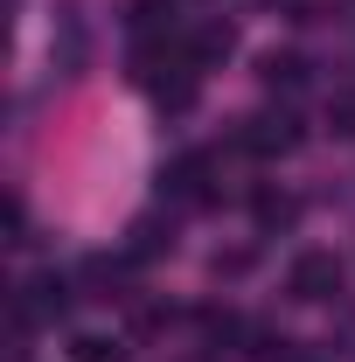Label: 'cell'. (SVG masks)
Wrapping results in <instances>:
<instances>
[{
    "mask_svg": "<svg viewBox=\"0 0 355 362\" xmlns=\"http://www.w3.org/2000/svg\"><path fill=\"white\" fill-rule=\"evenodd\" d=\"M286 286H293V300H327L342 286V258L334 251H300L293 272H286Z\"/></svg>",
    "mask_w": 355,
    "mask_h": 362,
    "instance_id": "6da1fadb",
    "label": "cell"
},
{
    "mask_svg": "<svg viewBox=\"0 0 355 362\" xmlns=\"http://www.w3.org/2000/svg\"><path fill=\"white\" fill-rule=\"evenodd\" d=\"M77 362H126V349L105 341V334H84V341H77Z\"/></svg>",
    "mask_w": 355,
    "mask_h": 362,
    "instance_id": "8992f818",
    "label": "cell"
},
{
    "mask_svg": "<svg viewBox=\"0 0 355 362\" xmlns=\"http://www.w3.org/2000/svg\"><path fill=\"white\" fill-rule=\"evenodd\" d=\"M293 119H286V112H279V119H251V126H244V146H251V153H286V146H293Z\"/></svg>",
    "mask_w": 355,
    "mask_h": 362,
    "instance_id": "3957f363",
    "label": "cell"
},
{
    "mask_svg": "<svg viewBox=\"0 0 355 362\" xmlns=\"http://www.w3.org/2000/svg\"><path fill=\"white\" fill-rule=\"evenodd\" d=\"M63 307H70V286L49 272V279H35V286H28V300L14 307V320H21V327H28V320H56Z\"/></svg>",
    "mask_w": 355,
    "mask_h": 362,
    "instance_id": "7a4b0ae2",
    "label": "cell"
},
{
    "mask_svg": "<svg viewBox=\"0 0 355 362\" xmlns=\"http://www.w3.org/2000/svg\"><path fill=\"white\" fill-rule=\"evenodd\" d=\"M293 216H300V209H293V195H258V223H293Z\"/></svg>",
    "mask_w": 355,
    "mask_h": 362,
    "instance_id": "52a82bcc",
    "label": "cell"
},
{
    "mask_svg": "<svg viewBox=\"0 0 355 362\" xmlns=\"http://www.w3.org/2000/svg\"><path fill=\"white\" fill-rule=\"evenodd\" d=\"M300 77H307V63H300V56H265V84H272V90H300Z\"/></svg>",
    "mask_w": 355,
    "mask_h": 362,
    "instance_id": "5b68a950",
    "label": "cell"
},
{
    "mask_svg": "<svg viewBox=\"0 0 355 362\" xmlns=\"http://www.w3.org/2000/svg\"><path fill=\"white\" fill-rule=\"evenodd\" d=\"M209 168H216L209 153H188V160L175 168V195H188V202H202V195H209Z\"/></svg>",
    "mask_w": 355,
    "mask_h": 362,
    "instance_id": "277c9868",
    "label": "cell"
},
{
    "mask_svg": "<svg viewBox=\"0 0 355 362\" xmlns=\"http://www.w3.org/2000/svg\"><path fill=\"white\" fill-rule=\"evenodd\" d=\"M334 133H355V98H342V105H334Z\"/></svg>",
    "mask_w": 355,
    "mask_h": 362,
    "instance_id": "ba28073f",
    "label": "cell"
}]
</instances>
